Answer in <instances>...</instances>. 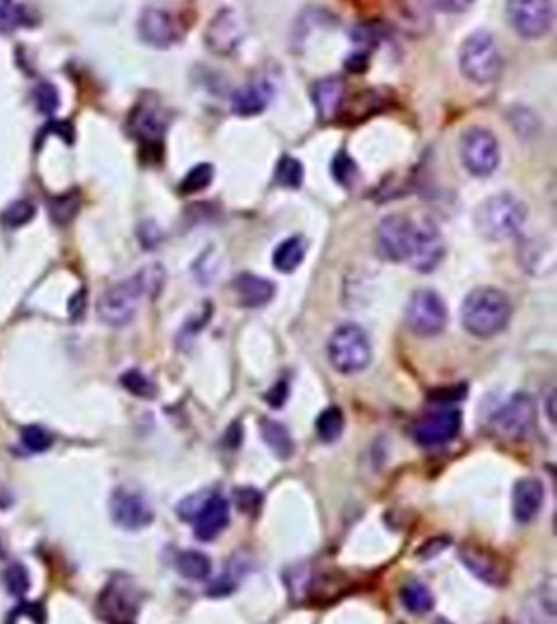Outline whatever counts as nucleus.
<instances>
[{"label":"nucleus","mask_w":557,"mask_h":624,"mask_svg":"<svg viewBox=\"0 0 557 624\" xmlns=\"http://www.w3.org/2000/svg\"><path fill=\"white\" fill-rule=\"evenodd\" d=\"M165 270L162 265H149L132 278L110 286L99 298V318L112 327H125L138 315L139 305L147 296L154 298L162 291Z\"/></svg>","instance_id":"1"},{"label":"nucleus","mask_w":557,"mask_h":624,"mask_svg":"<svg viewBox=\"0 0 557 624\" xmlns=\"http://www.w3.org/2000/svg\"><path fill=\"white\" fill-rule=\"evenodd\" d=\"M511 320V302L495 286H477L460 305V321L476 339H494Z\"/></svg>","instance_id":"2"},{"label":"nucleus","mask_w":557,"mask_h":624,"mask_svg":"<svg viewBox=\"0 0 557 624\" xmlns=\"http://www.w3.org/2000/svg\"><path fill=\"white\" fill-rule=\"evenodd\" d=\"M529 219V206L517 195L501 192L490 195L477 206L473 224L479 234L489 241L516 238Z\"/></svg>","instance_id":"3"},{"label":"nucleus","mask_w":557,"mask_h":624,"mask_svg":"<svg viewBox=\"0 0 557 624\" xmlns=\"http://www.w3.org/2000/svg\"><path fill=\"white\" fill-rule=\"evenodd\" d=\"M460 72L476 85H492L503 72V58L494 35L479 29L466 37L459 52Z\"/></svg>","instance_id":"4"},{"label":"nucleus","mask_w":557,"mask_h":624,"mask_svg":"<svg viewBox=\"0 0 557 624\" xmlns=\"http://www.w3.org/2000/svg\"><path fill=\"white\" fill-rule=\"evenodd\" d=\"M368 334L358 323H344L334 329L328 342L329 364L340 374L363 372L371 361Z\"/></svg>","instance_id":"5"},{"label":"nucleus","mask_w":557,"mask_h":624,"mask_svg":"<svg viewBox=\"0 0 557 624\" xmlns=\"http://www.w3.org/2000/svg\"><path fill=\"white\" fill-rule=\"evenodd\" d=\"M406 323L420 339L439 336L448 323V309L441 294L431 289L415 291L406 307Z\"/></svg>","instance_id":"6"},{"label":"nucleus","mask_w":557,"mask_h":624,"mask_svg":"<svg viewBox=\"0 0 557 624\" xmlns=\"http://www.w3.org/2000/svg\"><path fill=\"white\" fill-rule=\"evenodd\" d=\"M460 160L471 176L489 178L499 166V141L489 128H468L460 138Z\"/></svg>","instance_id":"7"},{"label":"nucleus","mask_w":557,"mask_h":624,"mask_svg":"<svg viewBox=\"0 0 557 624\" xmlns=\"http://www.w3.org/2000/svg\"><path fill=\"white\" fill-rule=\"evenodd\" d=\"M506 17L517 35L537 40L550 31L556 13L552 0H506Z\"/></svg>","instance_id":"8"},{"label":"nucleus","mask_w":557,"mask_h":624,"mask_svg":"<svg viewBox=\"0 0 557 624\" xmlns=\"http://www.w3.org/2000/svg\"><path fill=\"white\" fill-rule=\"evenodd\" d=\"M444 256H446V241L443 232L433 219H420L419 224H415L414 240L409 246L406 264L420 275H431L443 264Z\"/></svg>","instance_id":"9"},{"label":"nucleus","mask_w":557,"mask_h":624,"mask_svg":"<svg viewBox=\"0 0 557 624\" xmlns=\"http://www.w3.org/2000/svg\"><path fill=\"white\" fill-rule=\"evenodd\" d=\"M535 419L537 409L534 398L527 393H516L495 412L492 424L495 431L506 438H524L534 431Z\"/></svg>","instance_id":"10"},{"label":"nucleus","mask_w":557,"mask_h":624,"mask_svg":"<svg viewBox=\"0 0 557 624\" xmlns=\"http://www.w3.org/2000/svg\"><path fill=\"white\" fill-rule=\"evenodd\" d=\"M98 610L110 624H132L134 613L138 612V590L125 577L110 581L99 597Z\"/></svg>","instance_id":"11"},{"label":"nucleus","mask_w":557,"mask_h":624,"mask_svg":"<svg viewBox=\"0 0 557 624\" xmlns=\"http://www.w3.org/2000/svg\"><path fill=\"white\" fill-rule=\"evenodd\" d=\"M415 221L404 214H390L379 224L377 245L385 259L401 264L406 262L414 240Z\"/></svg>","instance_id":"12"},{"label":"nucleus","mask_w":557,"mask_h":624,"mask_svg":"<svg viewBox=\"0 0 557 624\" xmlns=\"http://www.w3.org/2000/svg\"><path fill=\"white\" fill-rule=\"evenodd\" d=\"M460 428H463V415L459 409H441L422 417L414 425L412 435L420 446H444L457 438Z\"/></svg>","instance_id":"13"},{"label":"nucleus","mask_w":557,"mask_h":624,"mask_svg":"<svg viewBox=\"0 0 557 624\" xmlns=\"http://www.w3.org/2000/svg\"><path fill=\"white\" fill-rule=\"evenodd\" d=\"M110 513L117 526L127 530H141L154 521V510L149 500L141 493L132 492L127 487L115 489L110 498Z\"/></svg>","instance_id":"14"},{"label":"nucleus","mask_w":557,"mask_h":624,"mask_svg":"<svg viewBox=\"0 0 557 624\" xmlns=\"http://www.w3.org/2000/svg\"><path fill=\"white\" fill-rule=\"evenodd\" d=\"M460 559L477 578L490 586H505L510 577V568L495 551L486 546L468 545L460 548Z\"/></svg>","instance_id":"15"},{"label":"nucleus","mask_w":557,"mask_h":624,"mask_svg":"<svg viewBox=\"0 0 557 624\" xmlns=\"http://www.w3.org/2000/svg\"><path fill=\"white\" fill-rule=\"evenodd\" d=\"M139 35L150 47L163 50L178 42L181 29L173 13L160 8H149L139 18Z\"/></svg>","instance_id":"16"},{"label":"nucleus","mask_w":557,"mask_h":624,"mask_svg":"<svg viewBox=\"0 0 557 624\" xmlns=\"http://www.w3.org/2000/svg\"><path fill=\"white\" fill-rule=\"evenodd\" d=\"M128 128H130L134 138L139 139L143 147L155 149L162 144L163 136L167 130V117L160 106L152 103H141L130 115Z\"/></svg>","instance_id":"17"},{"label":"nucleus","mask_w":557,"mask_h":624,"mask_svg":"<svg viewBox=\"0 0 557 624\" xmlns=\"http://www.w3.org/2000/svg\"><path fill=\"white\" fill-rule=\"evenodd\" d=\"M545 502V486L535 476H524L511 489V513L521 524H529L540 515Z\"/></svg>","instance_id":"18"},{"label":"nucleus","mask_w":557,"mask_h":624,"mask_svg":"<svg viewBox=\"0 0 557 624\" xmlns=\"http://www.w3.org/2000/svg\"><path fill=\"white\" fill-rule=\"evenodd\" d=\"M230 508L229 502L221 495H211L203 502L202 510L194 517L195 537L203 543H211L229 526Z\"/></svg>","instance_id":"19"},{"label":"nucleus","mask_w":557,"mask_h":624,"mask_svg":"<svg viewBox=\"0 0 557 624\" xmlns=\"http://www.w3.org/2000/svg\"><path fill=\"white\" fill-rule=\"evenodd\" d=\"M236 298L238 304L249 309H256V307H264L269 304L270 300L275 298L276 286L273 281L262 276L251 275V272H243V275L236 276L235 283Z\"/></svg>","instance_id":"20"},{"label":"nucleus","mask_w":557,"mask_h":624,"mask_svg":"<svg viewBox=\"0 0 557 624\" xmlns=\"http://www.w3.org/2000/svg\"><path fill=\"white\" fill-rule=\"evenodd\" d=\"M345 101V82L340 77H326L313 87V103L320 119L333 120Z\"/></svg>","instance_id":"21"},{"label":"nucleus","mask_w":557,"mask_h":624,"mask_svg":"<svg viewBox=\"0 0 557 624\" xmlns=\"http://www.w3.org/2000/svg\"><path fill=\"white\" fill-rule=\"evenodd\" d=\"M240 39H242L240 24L232 12L218 13L213 23L208 24L207 44L213 52L227 55L238 47Z\"/></svg>","instance_id":"22"},{"label":"nucleus","mask_w":557,"mask_h":624,"mask_svg":"<svg viewBox=\"0 0 557 624\" xmlns=\"http://www.w3.org/2000/svg\"><path fill=\"white\" fill-rule=\"evenodd\" d=\"M270 95H273V92H270L269 85L253 82V85L240 88L232 95L230 109L240 117H254V115L262 114L269 106Z\"/></svg>","instance_id":"23"},{"label":"nucleus","mask_w":557,"mask_h":624,"mask_svg":"<svg viewBox=\"0 0 557 624\" xmlns=\"http://www.w3.org/2000/svg\"><path fill=\"white\" fill-rule=\"evenodd\" d=\"M305 253H307V245H305L304 238L293 235V238H288L276 246L275 254H273V265L278 272L291 275L299 269L300 265L304 264Z\"/></svg>","instance_id":"24"},{"label":"nucleus","mask_w":557,"mask_h":624,"mask_svg":"<svg viewBox=\"0 0 557 624\" xmlns=\"http://www.w3.org/2000/svg\"><path fill=\"white\" fill-rule=\"evenodd\" d=\"M259 433L265 444L269 446L270 451L275 453L280 460H288L293 457L294 442L293 436L289 433L286 425L276 422V420L264 419L259 424Z\"/></svg>","instance_id":"25"},{"label":"nucleus","mask_w":557,"mask_h":624,"mask_svg":"<svg viewBox=\"0 0 557 624\" xmlns=\"http://www.w3.org/2000/svg\"><path fill=\"white\" fill-rule=\"evenodd\" d=\"M401 601L414 615H425L435 607V597L420 581H409L401 588Z\"/></svg>","instance_id":"26"},{"label":"nucleus","mask_w":557,"mask_h":624,"mask_svg":"<svg viewBox=\"0 0 557 624\" xmlns=\"http://www.w3.org/2000/svg\"><path fill=\"white\" fill-rule=\"evenodd\" d=\"M176 568L185 578L205 581L211 575L213 562L202 551L185 550L176 557Z\"/></svg>","instance_id":"27"},{"label":"nucleus","mask_w":557,"mask_h":624,"mask_svg":"<svg viewBox=\"0 0 557 624\" xmlns=\"http://www.w3.org/2000/svg\"><path fill=\"white\" fill-rule=\"evenodd\" d=\"M79 208H81V200H79L77 192L55 195L48 201V214H50L53 224L59 225V227H66V225L72 224L75 216L79 214Z\"/></svg>","instance_id":"28"},{"label":"nucleus","mask_w":557,"mask_h":624,"mask_svg":"<svg viewBox=\"0 0 557 624\" xmlns=\"http://www.w3.org/2000/svg\"><path fill=\"white\" fill-rule=\"evenodd\" d=\"M344 412L337 406L324 409V411L318 415V419H316V435H318L320 441L326 442V444L339 441L342 433H344Z\"/></svg>","instance_id":"29"},{"label":"nucleus","mask_w":557,"mask_h":624,"mask_svg":"<svg viewBox=\"0 0 557 624\" xmlns=\"http://www.w3.org/2000/svg\"><path fill=\"white\" fill-rule=\"evenodd\" d=\"M276 183L286 189H299L302 181H304V166L299 160H294L291 155H283L282 160L278 161L275 173Z\"/></svg>","instance_id":"30"},{"label":"nucleus","mask_w":557,"mask_h":624,"mask_svg":"<svg viewBox=\"0 0 557 624\" xmlns=\"http://www.w3.org/2000/svg\"><path fill=\"white\" fill-rule=\"evenodd\" d=\"M213 165H208V163L195 165L179 184V192L185 195L198 194V192H202V190L207 189L208 184L213 183Z\"/></svg>","instance_id":"31"},{"label":"nucleus","mask_w":557,"mask_h":624,"mask_svg":"<svg viewBox=\"0 0 557 624\" xmlns=\"http://www.w3.org/2000/svg\"><path fill=\"white\" fill-rule=\"evenodd\" d=\"M35 218V206L26 200L13 201L2 213L0 219L8 229H18L23 225L29 224Z\"/></svg>","instance_id":"32"},{"label":"nucleus","mask_w":557,"mask_h":624,"mask_svg":"<svg viewBox=\"0 0 557 624\" xmlns=\"http://www.w3.org/2000/svg\"><path fill=\"white\" fill-rule=\"evenodd\" d=\"M122 384L125 390L130 391L134 396H139V398H154L155 385L150 382L143 372L138 371V369H130V371L125 372L122 377Z\"/></svg>","instance_id":"33"},{"label":"nucleus","mask_w":557,"mask_h":624,"mask_svg":"<svg viewBox=\"0 0 557 624\" xmlns=\"http://www.w3.org/2000/svg\"><path fill=\"white\" fill-rule=\"evenodd\" d=\"M23 444L28 451L42 453L52 447L53 438L41 425H26L23 430Z\"/></svg>","instance_id":"34"},{"label":"nucleus","mask_w":557,"mask_h":624,"mask_svg":"<svg viewBox=\"0 0 557 624\" xmlns=\"http://www.w3.org/2000/svg\"><path fill=\"white\" fill-rule=\"evenodd\" d=\"M4 581H7V588L12 596L24 597L29 590V575L28 570L18 564V562H13L12 566L8 568L7 573H4Z\"/></svg>","instance_id":"35"},{"label":"nucleus","mask_w":557,"mask_h":624,"mask_svg":"<svg viewBox=\"0 0 557 624\" xmlns=\"http://www.w3.org/2000/svg\"><path fill=\"white\" fill-rule=\"evenodd\" d=\"M331 173L333 178L344 187H351L355 183L356 179V165L355 161L351 160L350 155L345 154L344 150H340L339 154L333 157V165H331Z\"/></svg>","instance_id":"36"},{"label":"nucleus","mask_w":557,"mask_h":624,"mask_svg":"<svg viewBox=\"0 0 557 624\" xmlns=\"http://www.w3.org/2000/svg\"><path fill=\"white\" fill-rule=\"evenodd\" d=\"M34 98L41 114L53 115L59 109V93L50 82H41L39 87L35 88Z\"/></svg>","instance_id":"37"},{"label":"nucleus","mask_w":557,"mask_h":624,"mask_svg":"<svg viewBox=\"0 0 557 624\" xmlns=\"http://www.w3.org/2000/svg\"><path fill=\"white\" fill-rule=\"evenodd\" d=\"M21 23L23 13L13 4V0H0V28L15 29Z\"/></svg>","instance_id":"38"},{"label":"nucleus","mask_w":557,"mask_h":624,"mask_svg":"<svg viewBox=\"0 0 557 624\" xmlns=\"http://www.w3.org/2000/svg\"><path fill=\"white\" fill-rule=\"evenodd\" d=\"M236 505L243 513H254L262 506V495L253 487H243L236 492Z\"/></svg>","instance_id":"39"},{"label":"nucleus","mask_w":557,"mask_h":624,"mask_svg":"<svg viewBox=\"0 0 557 624\" xmlns=\"http://www.w3.org/2000/svg\"><path fill=\"white\" fill-rule=\"evenodd\" d=\"M476 0H431V4L443 13H454V15H459V13H465L473 7Z\"/></svg>","instance_id":"40"},{"label":"nucleus","mask_w":557,"mask_h":624,"mask_svg":"<svg viewBox=\"0 0 557 624\" xmlns=\"http://www.w3.org/2000/svg\"><path fill=\"white\" fill-rule=\"evenodd\" d=\"M468 395V387L465 384L455 385L454 390H439L430 396L431 402H455Z\"/></svg>","instance_id":"41"},{"label":"nucleus","mask_w":557,"mask_h":624,"mask_svg":"<svg viewBox=\"0 0 557 624\" xmlns=\"http://www.w3.org/2000/svg\"><path fill=\"white\" fill-rule=\"evenodd\" d=\"M446 546H450L448 538H430V540H428V543H426V545L420 548L419 557H422V559H430V557L439 556V553H441V551H443Z\"/></svg>","instance_id":"42"},{"label":"nucleus","mask_w":557,"mask_h":624,"mask_svg":"<svg viewBox=\"0 0 557 624\" xmlns=\"http://www.w3.org/2000/svg\"><path fill=\"white\" fill-rule=\"evenodd\" d=\"M288 384H286V382H278V384H275V387L265 395V398H267L269 406L282 407L286 400H288Z\"/></svg>","instance_id":"43"},{"label":"nucleus","mask_w":557,"mask_h":624,"mask_svg":"<svg viewBox=\"0 0 557 624\" xmlns=\"http://www.w3.org/2000/svg\"><path fill=\"white\" fill-rule=\"evenodd\" d=\"M85 307H87V298H85V293H77L74 300L69 302V313L74 318H81L83 313H85Z\"/></svg>","instance_id":"44"},{"label":"nucleus","mask_w":557,"mask_h":624,"mask_svg":"<svg viewBox=\"0 0 557 624\" xmlns=\"http://www.w3.org/2000/svg\"><path fill=\"white\" fill-rule=\"evenodd\" d=\"M546 406H548V419L552 424H556V390L552 391V395L546 398Z\"/></svg>","instance_id":"45"},{"label":"nucleus","mask_w":557,"mask_h":624,"mask_svg":"<svg viewBox=\"0 0 557 624\" xmlns=\"http://www.w3.org/2000/svg\"><path fill=\"white\" fill-rule=\"evenodd\" d=\"M433 624H454V623H450L448 619H436L435 623Z\"/></svg>","instance_id":"46"},{"label":"nucleus","mask_w":557,"mask_h":624,"mask_svg":"<svg viewBox=\"0 0 557 624\" xmlns=\"http://www.w3.org/2000/svg\"><path fill=\"white\" fill-rule=\"evenodd\" d=\"M489 624H499V623H489Z\"/></svg>","instance_id":"47"}]
</instances>
